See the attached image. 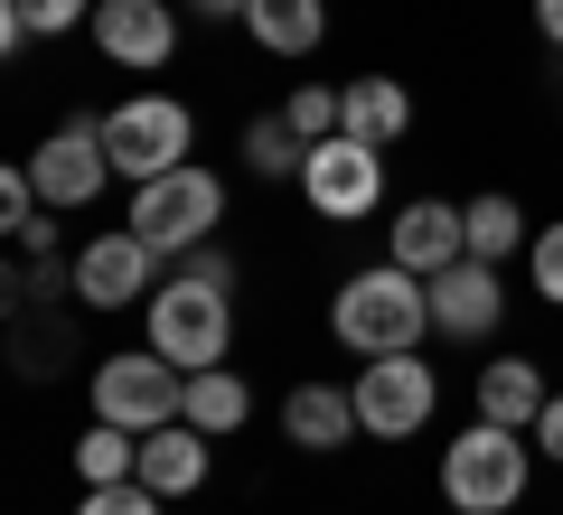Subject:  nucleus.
<instances>
[{
	"label": "nucleus",
	"mask_w": 563,
	"mask_h": 515,
	"mask_svg": "<svg viewBox=\"0 0 563 515\" xmlns=\"http://www.w3.org/2000/svg\"><path fill=\"white\" fill-rule=\"evenodd\" d=\"M169 496L161 488H141V478H113V488H85V506L76 515H161Z\"/></svg>",
	"instance_id": "nucleus-24"
},
{
	"label": "nucleus",
	"mask_w": 563,
	"mask_h": 515,
	"mask_svg": "<svg viewBox=\"0 0 563 515\" xmlns=\"http://www.w3.org/2000/svg\"><path fill=\"white\" fill-rule=\"evenodd\" d=\"M526 272H536V291H544V300L563 310V225H544V235H536V254H526Z\"/></svg>",
	"instance_id": "nucleus-26"
},
{
	"label": "nucleus",
	"mask_w": 563,
	"mask_h": 515,
	"mask_svg": "<svg viewBox=\"0 0 563 515\" xmlns=\"http://www.w3.org/2000/svg\"><path fill=\"white\" fill-rule=\"evenodd\" d=\"M544 376L526 357H507V366H488L479 376V422H498V432H536V413H544Z\"/></svg>",
	"instance_id": "nucleus-18"
},
{
	"label": "nucleus",
	"mask_w": 563,
	"mask_h": 515,
	"mask_svg": "<svg viewBox=\"0 0 563 515\" xmlns=\"http://www.w3.org/2000/svg\"><path fill=\"white\" fill-rule=\"evenodd\" d=\"M461 254H470V216H461V206H442V198H413L395 216V235H385V262H404V272H422V281L451 272Z\"/></svg>",
	"instance_id": "nucleus-12"
},
{
	"label": "nucleus",
	"mask_w": 563,
	"mask_h": 515,
	"mask_svg": "<svg viewBox=\"0 0 563 515\" xmlns=\"http://www.w3.org/2000/svg\"><path fill=\"white\" fill-rule=\"evenodd\" d=\"M282 432H291V450H347L357 440V394H339V384H291Z\"/></svg>",
	"instance_id": "nucleus-15"
},
{
	"label": "nucleus",
	"mask_w": 563,
	"mask_h": 515,
	"mask_svg": "<svg viewBox=\"0 0 563 515\" xmlns=\"http://www.w3.org/2000/svg\"><path fill=\"white\" fill-rule=\"evenodd\" d=\"M526 440H536L544 459H563V394H554V403H544V413H536V432H526Z\"/></svg>",
	"instance_id": "nucleus-28"
},
{
	"label": "nucleus",
	"mask_w": 563,
	"mask_h": 515,
	"mask_svg": "<svg viewBox=\"0 0 563 515\" xmlns=\"http://www.w3.org/2000/svg\"><path fill=\"white\" fill-rule=\"evenodd\" d=\"M536 29H544L554 47H563V0H536Z\"/></svg>",
	"instance_id": "nucleus-29"
},
{
	"label": "nucleus",
	"mask_w": 563,
	"mask_h": 515,
	"mask_svg": "<svg viewBox=\"0 0 563 515\" xmlns=\"http://www.w3.org/2000/svg\"><path fill=\"white\" fill-rule=\"evenodd\" d=\"M301 198L320 206L329 225L376 216V198H385V150H376V141H357V132L310 141V159H301Z\"/></svg>",
	"instance_id": "nucleus-7"
},
{
	"label": "nucleus",
	"mask_w": 563,
	"mask_h": 515,
	"mask_svg": "<svg viewBox=\"0 0 563 515\" xmlns=\"http://www.w3.org/2000/svg\"><path fill=\"white\" fill-rule=\"evenodd\" d=\"M179 272H188V281H217V291H235V262H225L217 244H198V254H179Z\"/></svg>",
	"instance_id": "nucleus-27"
},
{
	"label": "nucleus",
	"mask_w": 563,
	"mask_h": 515,
	"mask_svg": "<svg viewBox=\"0 0 563 515\" xmlns=\"http://www.w3.org/2000/svg\"><path fill=\"white\" fill-rule=\"evenodd\" d=\"M151 310V347H161L179 376H207V366H225V347H235V310H225L217 281H161V291L141 300Z\"/></svg>",
	"instance_id": "nucleus-3"
},
{
	"label": "nucleus",
	"mask_w": 563,
	"mask_h": 515,
	"mask_svg": "<svg viewBox=\"0 0 563 515\" xmlns=\"http://www.w3.org/2000/svg\"><path fill=\"white\" fill-rule=\"evenodd\" d=\"M141 488H161V496H198L207 488V432H198V422L141 432Z\"/></svg>",
	"instance_id": "nucleus-14"
},
{
	"label": "nucleus",
	"mask_w": 563,
	"mask_h": 515,
	"mask_svg": "<svg viewBox=\"0 0 563 515\" xmlns=\"http://www.w3.org/2000/svg\"><path fill=\"white\" fill-rule=\"evenodd\" d=\"M461 216H470V254H479V262H507V254H517V235H526L517 198H470Z\"/></svg>",
	"instance_id": "nucleus-23"
},
{
	"label": "nucleus",
	"mask_w": 563,
	"mask_h": 515,
	"mask_svg": "<svg viewBox=\"0 0 563 515\" xmlns=\"http://www.w3.org/2000/svg\"><path fill=\"white\" fill-rule=\"evenodd\" d=\"M282 122H291L301 141H329V132H339V94H329V85H301V94L282 103Z\"/></svg>",
	"instance_id": "nucleus-25"
},
{
	"label": "nucleus",
	"mask_w": 563,
	"mask_h": 515,
	"mask_svg": "<svg viewBox=\"0 0 563 515\" xmlns=\"http://www.w3.org/2000/svg\"><path fill=\"white\" fill-rule=\"evenodd\" d=\"M103 150H113L122 179H161V169H188V103L179 94H132L103 113Z\"/></svg>",
	"instance_id": "nucleus-6"
},
{
	"label": "nucleus",
	"mask_w": 563,
	"mask_h": 515,
	"mask_svg": "<svg viewBox=\"0 0 563 515\" xmlns=\"http://www.w3.org/2000/svg\"><path fill=\"white\" fill-rule=\"evenodd\" d=\"M95 47L113 66H169L179 20H169V0H95Z\"/></svg>",
	"instance_id": "nucleus-13"
},
{
	"label": "nucleus",
	"mask_w": 563,
	"mask_h": 515,
	"mask_svg": "<svg viewBox=\"0 0 563 515\" xmlns=\"http://www.w3.org/2000/svg\"><path fill=\"white\" fill-rule=\"evenodd\" d=\"M179 422H198L207 440H225V432H244V422H254V394H244V376L207 366V376H188V413H179Z\"/></svg>",
	"instance_id": "nucleus-19"
},
{
	"label": "nucleus",
	"mask_w": 563,
	"mask_h": 515,
	"mask_svg": "<svg viewBox=\"0 0 563 515\" xmlns=\"http://www.w3.org/2000/svg\"><path fill=\"white\" fill-rule=\"evenodd\" d=\"M198 10L207 20H244V0H198Z\"/></svg>",
	"instance_id": "nucleus-30"
},
{
	"label": "nucleus",
	"mask_w": 563,
	"mask_h": 515,
	"mask_svg": "<svg viewBox=\"0 0 563 515\" xmlns=\"http://www.w3.org/2000/svg\"><path fill=\"white\" fill-rule=\"evenodd\" d=\"M188 413V376L141 347V357H103L95 366V422H122V432H161V422Z\"/></svg>",
	"instance_id": "nucleus-5"
},
{
	"label": "nucleus",
	"mask_w": 563,
	"mask_h": 515,
	"mask_svg": "<svg viewBox=\"0 0 563 515\" xmlns=\"http://www.w3.org/2000/svg\"><path fill=\"white\" fill-rule=\"evenodd\" d=\"M217 216H225V188H217V169H161V179H141L132 188V235L151 244V254H198L207 235H217Z\"/></svg>",
	"instance_id": "nucleus-4"
},
{
	"label": "nucleus",
	"mask_w": 563,
	"mask_h": 515,
	"mask_svg": "<svg viewBox=\"0 0 563 515\" xmlns=\"http://www.w3.org/2000/svg\"><path fill=\"white\" fill-rule=\"evenodd\" d=\"M76 469H85V488H113V478H141V432H122V422H95V432L76 440Z\"/></svg>",
	"instance_id": "nucleus-21"
},
{
	"label": "nucleus",
	"mask_w": 563,
	"mask_h": 515,
	"mask_svg": "<svg viewBox=\"0 0 563 515\" xmlns=\"http://www.w3.org/2000/svg\"><path fill=\"white\" fill-rule=\"evenodd\" d=\"M432 403H442V384H432L422 357H366V376H357V432L366 440H413L432 422Z\"/></svg>",
	"instance_id": "nucleus-9"
},
{
	"label": "nucleus",
	"mask_w": 563,
	"mask_h": 515,
	"mask_svg": "<svg viewBox=\"0 0 563 515\" xmlns=\"http://www.w3.org/2000/svg\"><path fill=\"white\" fill-rule=\"evenodd\" d=\"M498 310H507V281H498V262L461 254L451 272H432V328H442V337L479 347V337L498 328Z\"/></svg>",
	"instance_id": "nucleus-11"
},
{
	"label": "nucleus",
	"mask_w": 563,
	"mask_h": 515,
	"mask_svg": "<svg viewBox=\"0 0 563 515\" xmlns=\"http://www.w3.org/2000/svg\"><path fill=\"white\" fill-rule=\"evenodd\" d=\"M301 159H310V141L282 113H263L254 132H244V169H254V179H301Z\"/></svg>",
	"instance_id": "nucleus-22"
},
{
	"label": "nucleus",
	"mask_w": 563,
	"mask_h": 515,
	"mask_svg": "<svg viewBox=\"0 0 563 515\" xmlns=\"http://www.w3.org/2000/svg\"><path fill=\"white\" fill-rule=\"evenodd\" d=\"M329 328H339V347H357V357H413L422 328H432V281L404 272V262H376V272H357L329 300Z\"/></svg>",
	"instance_id": "nucleus-1"
},
{
	"label": "nucleus",
	"mask_w": 563,
	"mask_h": 515,
	"mask_svg": "<svg viewBox=\"0 0 563 515\" xmlns=\"http://www.w3.org/2000/svg\"><path fill=\"white\" fill-rule=\"evenodd\" d=\"M244 29H254L263 57H310L329 38V10L320 0H244Z\"/></svg>",
	"instance_id": "nucleus-17"
},
{
	"label": "nucleus",
	"mask_w": 563,
	"mask_h": 515,
	"mask_svg": "<svg viewBox=\"0 0 563 515\" xmlns=\"http://www.w3.org/2000/svg\"><path fill=\"white\" fill-rule=\"evenodd\" d=\"M76 20H95V0H0V47L20 57L29 38H66Z\"/></svg>",
	"instance_id": "nucleus-20"
},
{
	"label": "nucleus",
	"mask_w": 563,
	"mask_h": 515,
	"mask_svg": "<svg viewBox=\"0 0 563 515\" xmlns=\"http://www.w3.org/2000/svg\"><path fill=\"white\" fill-rule=\"evenodd\" d=\"M536 478V440L526 432H498V422H470L461 440L442 450V496L461 515H507Z\"/></svg>",
	"instance_id": "nucleus-2"
},
{
	"label": "nucleus",
	"mask_w": 563,
	"mask_h": 515,
	"mask_svg": "<svg viewBox=\"0 0 563 515\" xmlns=\"http://www.w3.org/2000/svg\"><path fill=\"white\" fill-rule=\"evenodd\" d=\"M29 179H38V206H95L103 179H113V150H103V113H76L38 141L29 159Z\"/></svg>",
	"instance_id": "nucleus-8"
},
{
	"label": "nucleus",
	"mask_w": 563,
	"mask_h": 515,
	"mask_svg": "<svg viewBox=\"0 0 563 515\" xmlns=\"http://www.w3.org/2000/svg\"><path fill=\"white\" fill-rule=\"evenodd\" d=\"M404 122H413V94H404L395 76H357V85H339V132H357V141H404Z\"/></svg>",
	"instance_id": "nucleus-16"
},
{
	"label": "nucleus",
	"mask_w": 563,
	"mask_h": 515,
	"mask_svg": "<svg viewBox=\"0 0 563 515\" xmlns=\"http://www.w3.org/2000/svg\"><path fill=\"white\" fill-rule=\"evenodd\" d=\"M66 291H76L85 310H132V300L161 291V254H151L132 225H113V235H95L76 262H66Z\"/></svg>",
	"instance_id": "nucleus-10"
}]
</instances>
